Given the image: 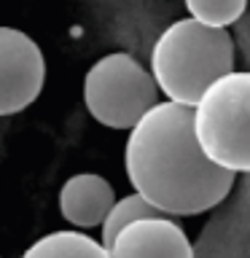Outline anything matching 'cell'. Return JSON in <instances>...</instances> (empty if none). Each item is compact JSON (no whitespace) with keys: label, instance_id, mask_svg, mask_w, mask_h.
Here are the masks:
<instances>
[{"label":"cell","instance_id":"ba28073f","mask_svg":"<svg viewBox=\"0 0 250 258\" xmlns=\"http://www.w3.org/2000/svg\"><path fill=\"white\" fill-rule=\"evenodd\" d=\"M22 258H110L108 247L81 231H51L24 250Z\"/></svg>","mask_w":250,"mask_h":258},{"label":"cell","instance_id":"52a82bcc","mask_svg":"<svg viewBox=\"0 0 250 258\" xmlns=\"http://www.w3.org/2000/svg\"><path fill=\"white\" fill-rule=\"evenodd\" d=\"M113 205H116L113 185L94 172H78L68 177L59 191V213L76 229L102 226Z\"/></svg>","mask_w":250,"mask_h":258},{"label":"cell","instance_id":"277c9868","mask_svg":"<svg viewBox=\"0 0 250 258\" xmlns=\"http://www.w3.org/2000/svg\"><path fill=\"white\" fill-rule=\"evenodd\" d=\"M159 100V84L135 56L108 54L89 68L84 102L94 121L108 129H132Z\"/></svg>","mask_w":250,"mask_h":258},{"label":"cell","instance_id":"7a4b0ae2","mask_svg":"<svg viewBox=\"0 0 250 258\" xmlns=\"http://www.w3.org/2000/svg\"><path fill=\"white\" fill-rule=\"evenodd\" d=\"M234 70V40L226 27H210L194 16L172 22L151 51V73L167 100L197 105L207 86Z\"/></svg>","mask_w":250,"mask_h":258},{"label":"cell","instance_id":"3957f363","mask_svg":"<svg viewBox=\"0 0 250 258\" xmlns=\"http://www.w3.org/2000/svg\"><path fill=\"white\" fill-rule=\"evenodd\" d=\"M194 132L213 164L250 172V70H231L194 105Z\"/></svg>","mask_w":250,"mask_h":258},{"label":"cell","instance_id":"5b68a950","mask_svg":"<svg viewBox=\"0 0 250 258\" xmlns=\"http://www.w3.org/2000/svg\"><path fill=\"white\" fill-rule=\"evenodd\" d=\"M46 59L27 32L0 27V116H14L38 100Z\"/></svg>","mask_w":250,"mask_h":258},{"label":"cell","instance_id":"9c48e42d","mask_svg":"<svg viewBox=\"0 0 250 258\" xmlns=\"http://www.w3.org/2000/svg\"><path fill=\"white\" fill-rule=\"evenodd\" d=\"M159 215H167V213H161L159 207H153L151 202L145 199L143 194H137V191L129 194V197H124V199H116V205L110 207V213L105 215V221H102V237H100V242L108 247L124 226L140 221V218H159Z\"/></svg>","mask_w":250,"mask_h":258},{"label":"cell","instance_id":"30bf717a","mask_svg":"<svg viewBox=\"0 0 250 258\" xmlns=\"http://www.w3.org/2000/svg\"><path fill=\"white\" fill-rule=\"evenodd\" d=\"M189 14L210 27H231L242 19L247 0H183Z\"/></svg>","mask_w":250,"mask_h":258},{"label":"cell","instance_id":"6da1fadb","mask_svg":"<svg viewBox=\"0 0 250 258\" xmlns=\"http://www.w3.org/2000/svg\"><path fill=\"white\" fill-rule=\"evenodd\" d=\"M127 177L137 194L167 215H199L229 197L234 175L213 164L194 132V108L156 102L129 129Z\"/></svg>","mask_w":250,"mask_h":258},{"label":"cell","instance_id":"8992f818","mask_svg":"<svg viewBox=\"0 0 250 258\" xmlns=\"http://www.w3.org/2000/svg\"><path fill=\"white\" fill-rule=\"evenodd\" d=\"M110 258H194L185 231L167 215L124 226L108 245Z\"/></svg>","mask_w":250,"mask_h":258}]
</instances>
